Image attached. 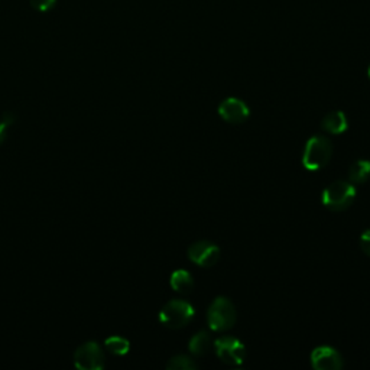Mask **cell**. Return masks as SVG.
Here are the masks:
<instances>
[{
  "label": "cell",
  "mask_w": 370,
  "mask_h": 370,
  "mask_svg": "<svg viewBox=\"0 0 370 370\" xmlns=\"http://www.w3.org/2000/svg\"><path fill=\"white\" fill-rule=\"evenodd\" d=\"M16 120V116L13 113H5L0 119V145L5 142V139L8 136V129L10 125H13Z\"/></svg>",
  "instance_id": "obj_16"
},
{
  "label": "cell",
  "mask_w": 370,
  "mask_h": 370,
  "mask_svg": "<svg viewBox=\"0 0 370 370\" xmlns=\"http://www.w3.org/2000/svg\"><path fill=\"white\" fill-rule=\"evenodd\" d=\"M356 197L353 183L336 181L330 184L323 192V203L333 211H342L351 205Z\"/></svg>",
  "instance_id": "obj_3"
},
{
  "label": "cell",
  "mask_w": 370,
  "mask_h": 370,
  "mask_svg": "<svg viewBox=\"0 0 370 370\" xmlns=\"http://www.w3.org/2000/svg\"><path fill=\"white\" fill-rule=\"evenodd\" d=\"M215 350L217 358L228 364V366H239L243 363L246 356V348L243 343L235 337L224 336L215 342Z\"/></svg>",
  "instance_id": "obj_5"
},
{
  "label": "cell",
  "mask_w": 370,
  "mask_h": 370,
  "mask_svg": "<svg viewBox=\"0 0 370 370\" xmlns=\"http://www.w3.org/2000/svg\"><path fill=\"white\" fill-rule=\"evenodd\" d=\"M104 346H106V348L110 351V353L117 355V356L126 355L128 351H129V347H131L129 342L125 337H121V336H112L109 339H106Z\"/></svg>",
  "instance_id": "obj_14"
},
{
  "label": "cell",
  "mask_w": 370,
  "mask_h": 370,
  "mask_svg": "<svg viewBox=\"0 0 370 370\" xmlns=\"http://www.w3.org/2000/svg\"><path fill=\"white\" fill-rule=\"evenodd\" d=\"M188 258L200 267L210 268V267H215L217 263L220 258V249L215 243H211L208 240L196 242L192 246H190Z\"/></svg>",
  "instance_id": "obj_7"
},
{
  "label": "cell",
  "mask_w": 370,
  "mask_h": 370,
  "mask_svg": "<svg viewBox=\"0 0 370 370\" xmlns=\"http://www.w3.org/2000/svg\"><path fill=\"white\" fill-rule=\"evenodd\" d=\"M171 287L174 291H177L180 294H190L194 288V280L190 272L187 271H175L171 275Z\"/></svg>",
  "instance_id": "obj_11"
},
{
  "label": "cell",
  "mask_w": 370,
  "mask_h": 370,
  "mask_svg": "<svg viewBox=\"0 0 370 370\" xmlns=\"http://www.w3.org/2000/svg\"><path fill=\"white\" fill-rule=\"evenodd\" d=\"M323 131L331 135H340L347 129V119L343 112H333L328 113L321 121Z\"/></svg>",
  "instance_id": "obj_10"
},
{
  "label": "cell",
  "mask_w": 370,
  "mask_h": 370,
  "mask_svg": "<svg viewBox=\"0 0 370 370\" xmlns=\"http://www.w3.org/2000/svg\"><path fill=\"white\" fill-rule=\"evenodd\" d=\"M360 248L370 258V230H366L360 237Z\"/></svg>",
  "instance_id": "obj_18"
},
{
  "label": "cell",
  "mask_w": 370,
  "mask_h": 370,
  "mask_svg": "<svg viewBox=\"0 0 370 370\" xmlns=\"http://www.w3.org/2000/svg\"><path fill=\"white\" fill-rule=\"evenodd\" d=\"M197 367H199L197 363L185 355L174 356L167 363V369H169V370H196Z\"/></svg>",
  "instance_id": "obj_15"
},
{
  "label": "cell",
  "mask_w": 370,
  "mask_h": 370,
  "mask_svg": "<svg viewBox=\"0 0 370 370\" xmlns=\"http://www.w3.org/2000/svg\"><path fill=\"white\" fill-rule=\"evenodd\" d=\"M57 3V0H31V5L33 9H37L40 12H48L54 5Z\"/></svg>",
  "instance_id": "obj_17"
},
{
  "label": "cell",
  "mask_w": 370,
  "mask_h": 370,
  "mask_svg": "<svg viewBox=\"0 0 370 370\" xmlns=\"http://www.w3.org/2000/svg\"><path fill=\"white\" fill-rule=\"evenodd\" d=\"M350 183L363 184L370 178V161L360 160L350 167L348 171Z\"/></svg>",
  "instance_id": "obj_13"
},
{
  "label": "cell",
  "mask_w": 370,
  "mask_h": 370,
  "mask_svg": "<svg viewBox=\"0 0 370 370\" xmlns=\"http://www.w3.org/2000/svg\"><path fill=\"white\" fill-rule=\"evenodd\" d=\"M74 364L81 370H100L104 366V353L97 342L81 344L74 353Z\"/></svg>",
  "instance_id": "obj_6"
},
{
  "label": "cell",
  "mask_w": 370,
  "mask_h": 370,
  "mask_svg": "<svg viewBox=\"0 0 370 370\" xmlns=\"http://www.w3.org/2000/svg\"><path fill=\"white\" fill-rule=\"evenodd\" d=\"M219 115L221 116L223 120L233 123V125H239V123H243L244 120H248L251 110L246 103L240 99H226L221 101L220 108H219Z\"/></svg>",
  "instance_id": "obj_9"
},
{
  "label": "cell",
  "mask_w": 370,
  "mask_h": 370,
  "mask_svg": "<svg viewBox=\"0 0 370 370\" xmlns=\"http://www.w3.org/2000/svg\"><path fill=\"white\" fill-rule=\"evenodd\" d=\"M333 155V145L324 136H312L307 145L303 155V165L308 171H319L324 168Z\"/></svg>",
  "instance_id": "obj_2"
},
{
  "label": "cell",
  "mask_w": 370,
  "mask_h": 370,
  "mask_svg": "<svg viewBox=\"0 0 370 370\" xmlns=\"http://www.w3.org/2000/svg\"><path fill=\"white\" fill-rule=\"evenodd\" d=\"M211 347V337L207 331H199L190 340V351L194 356H204Z\"/></svg>",
  "instance_id": "obj_12"
},
{
  "label": "cell",
  "mask_w": 370,
  "mask_h": 370,
  "mask_svg": "<svg viewBox=\"0 0 370 370\" xmlns=\"http://www.w3.org/2000/svg\"><path fill=\"white\" fill-rule=\"evenodd\" d=\"M367 76H369V78H370V65H369V68H367Z\"/></svg>",
  "instance_id": "obj_19"
},
{
  "label": "cell",
  "mask_w": 370,
  "mask_h": 370,
  "mask_svg": "<svg viewBox=\"0 0 370 370\" xmlns=\"http://www.w3.org/2000/svg\"><path fill=\"white\" fill-rule=\"evenodd\" d=\"M194 319V307L181 299H172L160 312V321L162 326L178 330L185 327Z\"/></svg>",
  "instance_id": "obj_4"
},
{
  "label": "cell",
  "mask_w": 370,
  "mask_h": 370,
  "mask_svg": "<svg viewBox=\"0 0 370 370\" xmlns=\"http://www.w3.org/2000/svg\"><path fill=\"white\" fill-rule=\"evenodd\" d=\"M236 308L226 296L216 298L207 311L208 327L213 331H227L236 323Z\"/></svg>",
  "instance_id": "obj_1"
},
{
  "label": "cell",
  "mask_w": 370,
  "mask_h": 370,
  "mask_svg": "<svg viewBox=\"0 0 370 370\" xmlns=\"http://www.w3.org/2000/svg\"><path fill=\"white\" fill-rule=\"evenodd\" d=\"M311 364L317 370H339L343 367V358L336 348L320 346L311 353Z\"/></svg>",
  "instance_id": "obj_8"
}]
</instances>
